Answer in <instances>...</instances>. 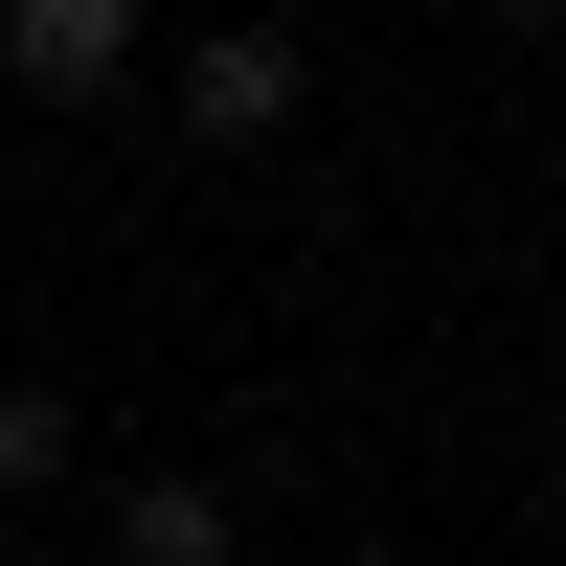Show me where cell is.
I'll return each instance as SVG.
<instances>
[{"mask_svg": "<svg viewBox=\"0 0 566 566\" xmlns=\"http://www.w3.org/2000/svg\"><path fill=\"white\" fill-rule=\"evenodd\" d=\"M181 136H205V159H272V136H295V45H272V23H205V45H181Z\"/></svg>", "mask_w": 566, "mask_h": 566, "instance_id": "cell-1", "label": "cell"}, {"mask_svg": "<svg viewBox=\"0 0 566 566\" xmlns=\"http://www.w3.org/2000/svg\"><path fill=\"white\" fill-rule=\"evenodd\" d=\"M0 69H23L45 114H91V91L136 69V0H0Z\"/></svg>", "mask_w": 566, "mask_h": 566, "instance_id": "cell-2", "label": "cell"}, {"mask_svg": "<svg viewBox=\"0 0 566 566\" xmlns=\"http://www.w3.org/2000/svg\"><path fill=\"white\" fill-rule=\"evenodd\" d=\"M114 566H227V499L205 476H114Z\"/></svg>", "mask_w": 566, "mask_h": 566, "instance_id": "cell-3", "label": "cell"}, {"mask_svg": "<svg viewBox=\"0 0 566 566\" xmlns=\"http://www.w3.org/2000/svg\"><path fill=\"white\" fill-rule=\"evenodd\" d=\"M0 499H69V386H0Z\"/></svg>", "mask_w": 566, "mask_h": 566, "instance_id": "cell-4", "label": "cell"}, {"mask_svg": "<svg viewBox=\"0 0 566 566\" xmlns=\"http://www.w3.org/2000/svg\"><path fill=\"white\" fill-rule=\"evenodd\" d=\"M499 23H566V0H499Z\"/></svg>", "mask_w": 566, "mask_h": 566, "instance_id": "cell-5", "label": "cell"}, {"mask_svg": "<svg viewBox=\"0 0 566 566\" xmlns=\"http://www.w3.org/2000/svg\"><path fill=\"white\" fill-rule=\"evenodd\" d=\"M0 566H23V544H0Z\"/></svg>", "mask_w": 566, "mask_h": 566, "instance_id": "cell-6", "label": "cell"}]
</instances>
